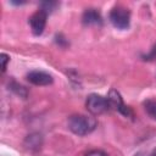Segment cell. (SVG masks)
I'll return each instance as SVG.
<instances>
[{"mask_svg": "<svg viewBox=\"0 0 156 156\" xmlns=\"http://www.w3.org/2000/svg\"><path fill=\"white\" fill-rule=\"evenodd\" d=\"M98 126V121L93 116L85 115H72L68 118V129L77 135L90 134Z\"/></svg>", "mask_w": 156, "mask_h": 156, "instance_id": "obj_1", "label": "cell"}, {"mask_svg": "<svg viewBox=\"0 0 156 156\" xmlns=\"http://www.w3.org/2000/svg\"><path fill=\"white\" fill-rule=\"evenodd\" d=\"M110 22L117 29H127L130 24V11L121 5H117L111 9L108 15Z\"/></svg>", "mask_w": 156, "mask_h": 156, "instance_id": "obj_2", "label": "cell"}, {"mask_svg": "<svg viewBox=\"0 0 156 156\" xmlns=\"http://www.w3.org/2000/svg\"><path fill=\"white\" fill-rule=\"evenodd\" d=\"M85 107L94 116L105 113L108 110H111L107 98H104L99 94H90L85 100Z\"/></svg>", "mask_w": 156, "mask_h": 156, "instance_id": "obj_3", "label": "cell"}, {"mask_svg": "<svg viewBox=\"0 0 156 156\" xmlns=\"http://www.w3.org/2000/svg\"><path fill=\"white\" fill-rule=\"evenodd\" d=\"M107 100H108V104H110V108H111V110H115V111L119 112V113L123 115L124 117H130V118L134 117L133 110H132L129 106L124 105L123 99H122L119 91H117L116 89H111V90L108 91Z\"/></svg>", "mask_w": 156, "mask_h": 156, "instance_id": "obj_4", "label": "cell"}, {"mask_svg": "<svg viewBox=\"0 0 156 156\" xmlns=\"http://www.w3.org/2000/svg\"><path fill=\"white\" fill-rule=\"evenodd\" d=\"M46 18H48V13L44 12L43 10H38L35 11L28 20V23L30 26L32 33L34 35H41L45 26H46Z\"/></svg>", "mask_w": 156, "mask_h": 156, "instance_id": "obj_5", "label": "cell"}, {"mask_svg": "<svg viewBox=\"0 0 156 156\" xmlns=\"http://www.w3.org/2000/svg\"><path fill=\"white\" fill-rule=\"evenodd\" d=\"M27 80L34 85H39V87H44V85H49L54 82L52 76L44 72V71H30L29 73H27Z\"/></svg>", "mask_w": 156, "mask_h": 156, "instance_id": "obj_6", "label": "cell"}, {"mask_svg": "<svg viewBox=\"0 0 156 156\" xmlns=\"http://www.w3.org/2000/svg\"><path fill=\"white\" fill-rule=\"evenodd\" d=\"M82 22L84 26H101L102 24V17L98 10L87 9L83 12Z\"/></svg>", "mask_w": 156, "mask_h": 156, "instance_id": "obj_7", "label": "cell"}, {"mask_svg": "<svg viewBox=\"0 0 156 156\" xmlns=\"http://www.w3.org/2000/svg\"><path fill=\"white\" fill-rule=\"evenodd\" d=\"M24 144L29 149H39L41 145V135L40 134H30L26 138Z\"/></svg>", "mask_w": 156, "mask_h": 156, "instance_id": "obj_8", "label": "cell"}, {"mask_svg": "<svg viewBox=\"0 0 156 156\" xmlns=\"http://www.w3.org/2000/svg\"><path fill=\"white\" fill-rule=\"evenodd\" d=\"M144 107H145V111L146 113L156 121V100H152V99H149L144 102Z\"/></svg>", "mask_w": 156, "mask_h": 156, "instance_id": "obj_9", "label": "cell"}, {"mask_svg": "<svg viewBox=\"0 0 156 156\" xmlns=\"http://www.w3.org/2000/svg\"><path fill=\"white\" fill-rule=\"evenodd\" d=\"M58 5V2H56V1H43L41 4H40V7H39V10H43L44 12H46L48 15L50 13V12H52L54 10H55V7Z\"/></svg>", "mask_w": 156, "mask_h": 156, "instance_id": "obj_10", "label": "cell"}, {"mask_svg": "<svg viewBox=\"0 0 156 156\" xmlns=\"http://www.w3.org/2000/svg\"><path fill=\"white\" fill-rule=\"evenodd\" d=\"M0 60H1V72L4 73L5 71H6V66H7V62L10 61V56L7 55V54H5V52H2L1 55H0Z\"/></svg>", "mask_w": 156, "mask_h": 156, "instance_id": "obj_11", "label": "cell"}, {"mask_svg": "<svg viewBox=\"0 0 156 156\" xmlns=\"http://www.w3.org/2000/svg\"><path fill=\"white\" fill-rule=\"evenodd\" d=\"M145 61H152V60H155L156 58V44L152 46V49L150 50V52L149 54H146V55H144V56H141Z\"/></svg>", "mask_w": 156, "mask_h": 156, "instance_id": "obj_12", "label": "cell"}, {"mask_svg": "<svg viewBox=\"0 0 156 156\" xmlns=\"http://www.w3.org/2000/svg\"><path fill=\"white\" fill-rule=\"evenodd\" d=\"M84 156H108V155L102 150H91V151H88Z\"/></svg>", "mask_w": 156, "mask_h": 156, "instance_id": "obj_13", "label": "cell"}, {"mask_svg": "<svg viewBox=\"0 0 156 156\" xmlns=\"http://www.w3.org/2000/svg\"><path fill=\"white\" fill-rule=\"evenodd\" d=\"M55 41H56L58 45H61V46H66V45H67V40L62 37V34H57V35L55 37Z\"/></svg>", "mask_w": 156, "mask_h": 156, "instance_id": "obj_14", "label": "cell"}, {"mask_svg": "<svg viewBox=\"0 0 156 156\" xmlns=\"http://www.w3.org/2000/svg\"><path fill=\"white\" fill-rule=\"evenodd\" d=\"M134 156H156V147L155 149H152L150 152H136Z\"/></svg>", "mask_w": 156, "mask_h": 156, "instance_id": "obj_15", "label": "cell"}]
</instances>
